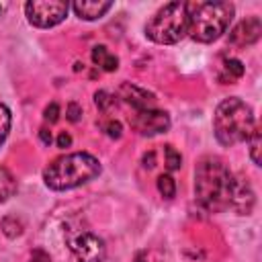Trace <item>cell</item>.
Segmentation results:
<instances>
[{
    "instance_id": "cell-9",
    "label": "cell",
    "mask_w": 262,
    "mask_h": 262,
    "mask_svg": "<svg viewBox=\"0 0 262 262\" xmlns=\"http://www.w3.org/2000/svg\"><path fill=\"white\" fill-rule=\"evenodd\" d=\"M260 35H262V20L258 16H248L229 31V45L246 47V45L256 43Z\"/></svg>"
},
{
    "instance_id": "cell-26",
    "label": "cell",
    "mask_w": 262,
    "mask_h": 262,
    "mask_svg": "<svg viewBox=\"0 0 262 262\" xmlns=\"http://www.w3.org/2000/svg\"><path fill=\"white\" fill-rule=\"evenodd\" d=\"M70 145H72V137H70V133L61 131L59 137H57V147H70Z\"/></svg>"
},
{
    "instance_id": "cell-10",
    "label": "cell",
    "mask_w": 262,
    "mask_h": 262,
    "mask_svg": "<svg viewBox=\"0 0 262 262\" xmlns=\"http://www.w3.org/2000/svg\"><path fill=\"white\" fill-rule=\"evenodd\" d=\"M256 203V194L250 186V182L244 176H233V188H231V201L229 207L237 215H250Z\"/></svg>"
},
{
    "instance_id": "cell-21",
    "label": "cell",
    "mask_w": 262,
    "mask_h": 262,
    "mask_svg": "<svg viewBox=\"0 0 262 262\" xmlns=\"http://www.w3.org/2000/svg\"><path fill=\"white\" fill-rule=\"evenodd\" d=\"M164 156H166V168H168L170 172H174V170H178V168L182 166V156H180L172 145H166V147H164Z\"/></svg>"
},
{
    "instance_id": "cell-8",
    "label": "cell",
    "mask_w": 262,
    "mask_h": 262,
    "mask_svg": "<svg viewBox=\"0 0 262 262\" xmlns=\"http://www.w3.org/2000/svg\"><path fill=\"white\" fill-rule=\"evenodd\" d=\"M131 127L145 137L166 133L170 129V117L164 111L158 108H145V111H135L131 115Z\"/></svg>"
},
{
    "instance_id": "cell-11",
    "label": "cell",
    "mask_w": 262,
    "mask_h": 262,
    "mask_svg": "<svg viewBox=\"0 0 262 262\" xmlns=\"http://www.w3.org/2000/svg\"><path fill=\"white\" fill-rule=\"evenodd\" d=\"M119 98H123L127 104H131L135 111H145V108H154L156 104V96L131 82L121 84L119 88Z\"/></svg>"
},
{
    "instance_id": "cell-17",
    "label": "cell",
    "mask_w": 262,
    "mask_h": 262,
    "mask_svg": "<svg viewBox=\"0 0 262 262\" xmlns=\"http://www.w3.org/2000/svg\"><path fill=\"white\" fill-rule=\"evenodd\" d=\"M158 190L164 199H172L176 194V182L170 174H160L158 176Z\"/></svg>"
},
{
    "instance_id": "cell-5",
    "label": "cell",
    "mask_w": 262,
    "mask_h": 262,
    "mask_svg": "<svg viewBox=\"0 0 262 262\" xmlns=\"http://www.w3.org/2000/svg\"><path fill=\"white\" fill-rule=\"evenodd\" d=\"M188 33V6L186 2L164 4L145 25V37L160 45L178 43Z\"/></svg>"
},
{
    "instance_id": "cell-24",
    "label": "cell",
    "mask_w": 262,
    "mask_h": 262,
    "mask_svg": "<svg viewBox=\"0 0 262 262\" xmlns=\"http://www.w3.org/2000/svg\"><path fill=\"white\" fill-rule=\"evenodd\" d=\"M80 115H82L80 104H78V102H70V104H68V108H66V117H68V121L76 123V121L80 119Z\"/></svg>"
},
{
    "instance_id": "cell-4",
    "label": "cell",
    "mask_w": 262,
    "mask_h": 262,
    "mask_svg": "<svg viewBox=\"0 0 262 262\" xmlns=\"http://www.w3.org/2000/svg\"><path fill=\"white\" fill-rule=\"evenodd\" d=\"M186 6L188 35L199 43H213L219 39L235 12L231 2H186Z\"/></svg>"
},
{
    "instance_id": "cell-6",
    "label": "cell",
    "mask_w": 262,
    "mask_h": 262,
    "mask_svg": "<svg viewBox=\"0 0 262 262\" xmlns=\"http://www.w3.org/2000/svg\"><path fill=\"white\" fill-rule=\"evenodd\" d=\"M70 10L68 2L61 0H29L25 4V16L33 27L39 29H51L66 20Z\"/></svg>"
},
{
    "instance_id": "cell-20",
    "label": "cell",
    "mask_w": 262,
    "mask_h": 262,
    "mask_svg": "<svg viewBox=\"0 0 262 262\" xmlns=\"http://www.w3.org/2000/svg\"><path fill=\"white\" fill-rule=\"evenodd\" d=\"M94 104H96L102 113H108V111L117 104V100H115V96H113V94H108L106 90H98V92L94 94Z\"/></svg>"
},
{
    "instance_id": "cell-15",
    "label": "cell",
    "mask_w": 262,
    "mask_h": 262,
    "mask_svg": "<svg viewBox=\"0 0 262 262\" xmlns=\"http://www.w3.org/2000/svg\"><path fill=\"white\" fill-rule=\"evenodd\" d=\"M16 192V180L12 172L4 166H0V203H6Z\"/></svg>"
},
{
    "instance_id": "cell-23",
    "label": "cell",
    "mask_w": 262,
    "mask_h": 262,
    "mask_svg": "<svg viewBox=\"0 0 262 262\" xmlns=\"http://www.w3.org/2000/svg\"><path fill=\"white\" fill-rule=\"evenodd\" d=\"M43 117H45L47 123H55V121L59 119V104H57V102H51V104L45 108Z\"/></svg>"
},
{
    "instance_id": "cell-7",
    "label": "cell",
    "mask_w": 262,
    "mask_h": 262,
    "mask_svg": "<svg viewBox=\"0 0 262 262\" xmlns=\"http://www.w3.org/2000/svg\"><path fill=\"white\" fill-rule=\"evenodd\" d=\"M70 248L78 262H104L106 246L104 239L92 231H82L70 239Z\"/></svg>"
},
{
    "instance_id": "cell-18",
    "label": "cell",
    "mask_w": 262,
    "mask_h": 262,
    "mask_svg": "<svg viewBox=\"0 0 262 262\" xmlns=\"http://www.w3.org/2000/svg\"><path fill=\"white\" fill-rule=\"evenodd\" d=\"M0 227H2L4 235H8V237H16V235L23 233V223H20V219H16V217H12V215L4 217V219L0 221Z\"/></svg>"
},
{
    "instance_id": "cell-2",
    "label": "cell",
    "mask_w": 262,
    "mask_h": 262,
    "mask_svg": "<svg viewBox=\"0 0 262 262\" xmlns=\"http://www.w3.org/2000/svg\"><path fill=\"white\" fill-rule=\"evenodd\" d=\"M100 170L102 166L98 158L88 151H74L55 158L43 170V180L51 190H72L94 180Z\"/></svg>"
},
{
    "instance_id": "cell-25",
    "label": "cell",
    "mask_w": 262,
    "mask_h": 262,
    "mask_svg": "<svg viewBox=\"0 0 262 262\" xmlns=\"http://www.w3.org/2000/svg\"><path fill=\"white\" fill-rule=\"evenodd\" d=\"M29 262H51V258H49L47 252H43V250H35Z\"/></svg>"
},
{
    "instance_id": "cell-16",
    "label": "cell",
    "mask_w": 262,
    "mask_h": 262,
    "mask_svg": "<svg viewBox=\"0 0 262 262\" xmlns=\"http://www.w3.org/2000/svg\"><path fill=\"white\" fill-rule=\"evenodd\" d=\"M10 125H12V115H10V108L0 102V145L6 141L8 133H10Z\"/></svg>"
},
{
    "instance_id": "cell-13",
    "label": "cell",
    "mask_w": 262,
    "mask_h": 262,
    "mask_svg": "<svg viewBox=\"0 0 262 262\" xmlns=\"http://www.w3.org/2000/svg\"><path fill=\"white\" fill-rule=\"evenodd\" d=\"M92 61H94L98 68H102L104 72H115V70L119 68V57L113 55L104 45L92 47Z\"/></svg>"
},
{
    "instance_id": "cell-12",
    "label": "cell",
    "mask_w": 262,
    "mask_h": 262,
    "mask_svg": "<svg viewBox=\"0 0 262 262\" xmlns=\"http://www.w3.org/2000/svg\"><path fill=\"white\" fill-rule=\"evenodd\" d=\"M76 16H80L82 20H96V18H102L111 8H113V2L108 0H78L72 4Z\"/></svg>"
},
{
    "instance_id": "cell-22",
    "label": "cell",
    "mask_w": 262,
    "mask_h": 262,
    "mask_svg": "<svg viewBox=\"0 0 262 262\" xmlns=\"http://www.w3.org/2000/svg\"><path fill=\"white\" fill-rule=\"evenodd\" d=\"M102 129H104V133L111 137V139H119L121 135H123V127H121V123L119 121H106L104 125H102Z\"/></svg>"
},
{
    "instance_id": "cell-19",
    "label": "cell",
    "mask_w": 262,
    "mask_h": 262,
    "mask_svg": "<svg viewBox=\"0 0 262 262\" xmlns=\"http://www.w3.org/2000/svg\"><path fill=\"white\" fill-rule=\"evenodd\" d=\"M260 143H262V139H260V127L256 125V129H254V131H252V135L248 137L250 158H252V162H254L256 166H260Z\"/></svg>"
},
{
    "instance_id": "cell-3",
    "label": "cell",
    "mask_w": 262,
    "mask_h": 262,
    "mask_svg": "<svg viewBox=\"0 0 262 262\" xmlns=\"http://www.w3.org/2000/svg\"><path fill=\"white\" fill-rule=\"evenodd\" d=\"M256 129V119L252 113V106L246 104L237 96L223 98L213 115V131L215 139L229 147L242 141H248L252 131Z\"/></svg>"
},
{
    "instance_id": "cell-1",
    "label": "cell",
    "mask_w": 262,
    "mask_h": 262,
    "mask_svg": "<svg viewBox=\"0 0 262 262\" xmlns=\"http://www.w3.org/2000/svg\"><path fill=\"white\" fill-rule=\"evenodd\" d=\"M233 174L223 160L215 156L203 158L194 168V201L209 213L229 209Z\"/></svg>"
},
{
    "instance_id": "cell-14",
    "label": "cell",
    "mask_w": 262,
    "mask_h": 262,
    "mask_svg": "<svg viewBox=\"0 0 262 262\" xmlns=\"http://www.w3.org/2000/svg\"><path fill=\"white\" fill-rule=\"evenodd\" d=\"M242 76H244V63H242L239 59L229 57V59L223 61L221 72H219V80H221L223 84H231V82L239 80Z\"/></svg>"
},
{
    "instance_id": "cell-27",
    "label": "cell",
    "mask_w": 262,
    "mask_h": 262,
    "mask_svg": "<svg viewBox=\"0 0 262 262\" xmlns=\"http://www.w3.org/2000/svg\"><path fill=\"white\" fill-rule=\"evenodd\" d=\"M39 135H41L43 143H51V133H49L47 129H41V131H39Z\"/></svg>"
}]
</instances>
